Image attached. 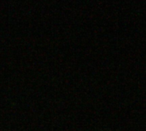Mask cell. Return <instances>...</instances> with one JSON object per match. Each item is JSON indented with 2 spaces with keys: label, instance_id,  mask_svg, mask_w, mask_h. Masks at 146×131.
<instances>
[{
  "label": "cell",
  "instance_id": "obj_1",
  "mask_svg": "<svg viewBox=\"0 0 146 131\" xmlns=\"http://www.w3.org/2000/svg\"><path fill=\"white\" fill-rule=\"evenodd\" d=\"M100 131H112V130H100Z\"/></svg>",
  "mask_w": 146,
  "mask_h": 131
}]
</instances>
